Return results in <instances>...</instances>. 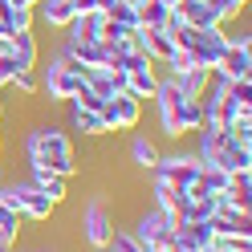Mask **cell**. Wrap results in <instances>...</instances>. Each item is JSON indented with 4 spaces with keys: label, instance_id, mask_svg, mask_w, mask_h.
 Listing matches in <instances>:
<instances>
[{
    "label": "cell",
    "instance_id": "2",
    "mask_svg": "<svg viewBox=\"0 0 252 252\" xmlns=\"http://www.w3.org/2000/svg\"><path fill=\"white\" fill-rule=\"evenodd\" d=\"M155 110H159V122H163V134L167 138H187L203 126V110L199 98H187V94L175 86V77H159L155 86Z\"/></svg>",
    "mask_w": 252,
    "mask_h": 252
},
{
    "label": "cell",
    "instance_id": "15",
    "mask_svg": "<svg viewBox=\"0 0 252 252\" xmlns=\"http://www.w3.org/2000/svg\"><path fill=\"white\" fill-rule=\"evenodd\" d=\"M212 228H208V220L203 224H195V220H175V244L171 248H187V252H203V248H212Z\"/></svg>",
    "mask_w": 252,
    "mask_h": 252
},
{
    "label": "cell",
    "instance_id": "7",
    "mask_svg": "<svg viewBox=\"0 0 252 252\" xmlns=\"http://www.w3.org/2000/svg\"><path fill=\"white\" fill-rule=\"evenodd\" d=\"M199 171H203V163L195 159V151H171V155H159V163H155V179L171 183L183 195L187 187H195Z\"/></svg>",
    "mask_w": 252,
    "mask_h": 252
},
{
    "label": "cell",
    "instance_id": "6",
    "mask_svg": "<svg viewBox=\"0 0 252 252\" xmlns=\"http://www.w3.org/2000/svg\"><path fill=\"white\" fill-rule=\"evenodd\" d=\"M212 73L224 77V82H252V33L248 29L228 33V53L220 57V65Z\"/></svg>",
    "mask_w": 252,
    "mask_h": 252
},
{
    "label": "cell",
    "instance_id": "9",
    "mask_svg": "<svg viewBox=\"0 0 252 252\" xmlns=\"http://www.w3.org/2000/svg\"><path fill=\"white\" fill-rule=\"evenodd\" d=\"M118 220H114V208H110L106 195H94L86 208H82V240L90 248H106V240L114 236Z\"/></svg>",
    "mask_w": 252,
    "mask_h": 252
},
{
    "label": "cell",
    "instance_id": "32",
    "mask_svg": "<svg viewBox=\"0 0 252 252\" xmlns=\"http://www.w3.org/2000/svg\"><path fill=\"white\" fill-rule=\"evenodd\" d=\"M163 4H167V8H175V4H179V0H163Z\"/></svg>",
    "mask_w": 252,
    "mask_h": 252
},
{
    "label": "cell",
    "instance_id": "17",
    "mask_svg": "<svg viewBox=\"0 0 252 252\" xmlns=\"http://www.w3.org/2000/svg\"><path fill=\"white\" fill-rule=\"evenodd\" d=\"M29 187H37L41 195H49L57 208L69 199V179H61V175H53V171H45V167H29V179H25Z\"/></svg>",
    "mask_w": 252,
    "mask_h": 252
},
{
    "label": "cell",
    "instance_id": "37",
    "mask_svg": "<svg viewBox=\"0 0 252 252\" xmlns=\"http://www.w3.org/2000/svg\"><path fill=\"white\" fill-rule=\"evenodd\" d=\"M171 252H187V248H171Z\"/></svg>",
    "mask_w": 252,
    "mask_h": 252
},
{
    "label": "cell",
    "instance_id": "14",
    "mask_svg": "<svg viewBox=\"0 0 252 252\" xmlns=\"http://www.w3.org/2000/svg\"><path fill=\"white\" fill-rule=\"evenodd\" d=\"M33 17L41 25H49L53 33H65L69 21L77 17V8H73V0H37L33 4Z\"/></svg>",
    "mask_w": 252,
    "mask_h": 252
},
{
    "label": "cell",
    "instance_id": "20",
    "mask_svg": "<svg viewBox=\"0 0 252 252\" xmlns=\"http://www.w3.org/2000/svg\"><path fill=\"white\" fill-rule=\"evenodd\" d=\"M159 143L155 138H147V134H134L130 138V163L138 167V171H155V163H159Z\"/></svg>",
    "mask_w": 252,
    "mask_h": 252
},
{
    "label": "cell",
    "instance_id": "38",
    "mask_svg": "<svg viewBox=\"0 0 252 252\" xmlns=\"http://www.w3.org/2000/svg\"><path fill=\"white\" fill-rule=\"evenodd\" d=\"M0 53H4V49H0Z\"/></svg>",
    "mask_w": 252,
    "mask_h": 252
},
{
    "label": "cell",
    "instance_id": "35",
    "mask_svg": "<svg viewBox=\"0 0 252 252\" xmlns=\"http://www.w3.org/2000/svg\"><path fill=\"white\" fill-rule=\"evenodd\" d=\"M0 118H4V102H0Z\"/></svg>",
    "mask_w": 252,
    "mask_h": 252
},
{
    "label": "cell",
    "instance_id": "36",
    "mask_svg": "<svg viewBox=\"0 0 252 252\" xmlns=\"http://www.w3.org/2000/svg\"><path fill=\"white\" fill-rule=\"evenodd\" d=\"M155 252H171V248H155Z\"/></svg>",
    "mask_w": 252,
    "mask_h": 252
},
{
    "label": "cell",
    "instance_id": "21",
    "mask_svg": "<svg viewBox=\"0 0 252 252\" xmlns=\"http://www.w3.org/2000/svg\"><path fill=\"white\" fill-rule=\"evenodd\" d=\"M171 21V8L163 0H143L138 4V29H163Z\"/></svg>",
    "mask_w": 252,
    "mask_h": 252
},
{
    "label": "cell",
    "instance_id": "5",
    "mask_svg": "<svg viewBox=\"0 0 252 252\" xmlns=\"http://www.w3.org/2000/svg\"><path fill=\"white\" fill-rule=\"evenodd\" d=\"M130 236H134V240L143 244L147 252H155V248H171V244H175V216L151 203V208L134 220Z\"/></svg>",
    "mask_w": 252,
    "mask_h": 252
},
{
    "label": "cell",
    "instance_id": "12",
    "mask_svg": "<svg viewBox=\"0 0 252 252\" xmlns=\"http://www.w3.org/2000/svg\"><path fill=\"white\" fill-rule=\"evenodd\" d=\"M17 216L21 220H29V224H49V220L57 216V203L49 199V195H41L37 187H21V203H17Z\"/></svg>",
    "mask_w": 252,
    "mask_h": 252
},
{
    "label": "cell",
    "instance_id": "27",
    "mask_svg": "<svg viewBox=\"0 0 252 252\" xmlns=\"http://www.w3.org/2000/svg\"><path fill=\"white\" fill-rule=\"evenodd\" d=\"M17 73H21V65H17L8 53H0V90H8V82H12Z\"/></svg>",
    "mask_w": 252,
    "mask_h": 252
},
{
    "label": "cell",
    "instance_id": "34",
    "mask_svg": "<svg viewBox=\"0 0 252 252\" xmlns=\"http://www.w3.org/2000/svg\"><path fill=\"white\" fill-rule=\"evenodd\" d=\"M37 252H57V248H37Z\"/></svg>",
    "mask_w": 252,
    "mask_h": 252
},
{
    "label": "cell",
    "instance_id": "22",
    "mask_svg": "<svg viewBox=\"0 0 252 252\" xmlns=\"http://www.w3.org/2000/svg\"><path fill=\"white\" fill-rule=\"evenodd\" d=\"M175 86L187 98H199V94L212 86V69H183V73H175Z\"/></svg>",
    "mask_w": 252,
    "mask_h": 252
},
{
    "label": "cell",
    "instance_id": "25",
    "mask_svg": "<svg viewBox=\"0 0 252 252\" xmlns=\"http://www.w3.org/2000/svg\"><path fill=\"white\" fill-rule=\"evenodd\" d=\"M106 252H147V248L130 236V228H114V236L106 240Z\"/></svg>",
    "mask_w": 252,
    "mask_h": 252
},
{
    "label": "cell",
    "instance_id": "28",
    "mask_svg": "<svg viewBox=\"0 0 252 252\" xmlns=\"http://www.w3.org/2000/svg\"><path fill=\"white\" fill-rule=\"evenodd\" d=\"M21 224H25V220L12 212V208H4V203H0V228H4V232H12V236H21Z\"/></svg>",
    "mask_w": 252,
    "mask_h": 252
},
{
    "label": "cell",
    "instance_id": "30",
    "mask_svg": "<svg viewBox=\"0 0 252 252\" xmlns=\"http://www.w3.org/2000/svg\"><path fill=\"white\" fill-rule=\"evenodd\" d=\"M0 163H4V130H0Z\"/></svg>",
    "mask_w": 252,
    "mask_h": 252
},
{
    "label": "cell",
    "instance_id": "31",
    "mask_svg": "<svg viewBox=\"0 0 252 252\" xmlns=\"http://www.w3.org/2000/svg\"><path fill=\"white\" fill-rule=\"evenodd\" d=\"M0 252H17V244H4V248H0Z\"/></svg>",
    "mask_w": 252,
    "mask_h": 252
},
{
    "label": "cell",
    "instance_id": "11",
    "mask_svg": "<svg viewBox=\"0 0 252 252\" xmlns=\"http://www.w3.org/2000/svg\"><path fill=\"white\" fill-rule=\"evenodd\" d=\"M61 53H65L77 69H114V61H110V49L102 41H77V45H61Z\"/></svg>",
    "mask_w": 252,
    "mask_h": 252
},
{
    "label": "cell",
    "instance_id": "19",
    "mask_svg": "<svg viewBox=\"0 0 252 252\" xmlns=\"http://www.w3.org/2000/svg\"><path fill=\"white\" fill-rule=\"evenodd\" d=\"M86 90H94L98 98H114V94H122V73L118 69H86Z\"/></svg>",
    "mask_w": 252,
    "mask_h": 252
},
{
    "label": "cell",
    "instance_id": "16",
    "mask_svg": "<svg viewBox=\"0 0 252 252\" xmlns=\"http://www.w3.org/2000/svg\"><path fill=\"white\" fill-rule=\"evenodd\" d=\"M65 130H77L82 138H102V134H110L102 110H77V106L65 110Z\"/></svg>",
    "mask_w": 252,
    "mask_h": 252
},
{
    "label": "cell",
    "instance_id": "13",
    "mask_svg": "<svg viewBox=\"0 0 252 252\" xmlns=\"http://www.w3.org/2000/svg\"><path fill=\"white\" fill-rule=\"evenodd\" d=\"M4 53L17 61L21 69H37L41 65V41H37V29H29V33H12Z\"/></svg>",
    "mask_w": 252,
    "mask_h": 252
},
{
    "label": "cell",
    "instance_id": "29",
    "mask_svg": "<svg viewBox=\"0 0 252 252\" xmlns=\"http://www.w3.org/2000/svg\"><path fill=\"white\" fill-rule=\"evenodd\" d=\"M232 4H236V8H240V12H244V8L252 4V0H232Z\"/></svg>",
    "mask_w": 252,
    "mask_h": 252
},
{
    "label": "cell",
    "instance_id": "24",
    "mask_svg": "<svg viewBox=\"0 0 252 252\" xmlns=\"http://www.w3.org/2000/svg\"><path fill=\"white\" fill-rule=\"evenodd\" d=\"M151 195H155V208H163V212H171V216H175V208H179V191H175L171 183L155 179V183H151Z\"/></svg>",
    "mask_w": 252,
    "mask_h": 252
},
{
    "label": "cell",
    "instance_id": "8",
    "mask_svg": "<svg viewBox=\"0 0 252 252\" xmlns=\"http://www.w3.org/2000/svg\"><path fill=\"white\" fill-rule=\"evenodd\" d=\"M114 69L122 73L126 94H134V98H155V86H159V65H155L151 57H143V53H126V57H118Z\"/></svg>",
    "mask_w": 252,
    "mask_h": 252
},
{
    "label": "cell",
    "instance_id": "3",
    "mask_svg": "<svg viewBox=\"0 0 252 252\" xmlns=\"http://www.w3.org/2000/svg\"><path fill=\"white\" fill-rule=\"evenodd\" d=\"M195 159L208 163V167H220L228 171V175H244L252 171V147H240L228 130H220V126H199L195 130Z\"/></svg>",
    "mask_w": 252,
    "mask_h": 252
},
{
    "label": "cell",
    "instance_id": "33",
    "mask_svg": "<svg viewBox=\"0 0 252 252\" xmlns=\"http://www.w3.org/2000/svg\"><path fill=\"white\" fill-rule=\"evenodd\" d=\"M126 4H134V8H138V4H143V0H126Z\"/></svg>",
    "mask_w": 252,
    "mask_h": 252
},
{
    "label": "cell",
    "instance_id": "1",
    "mask_svg": "<svg viewBox=\"0 0 252 252\" xmlns=\"http://www.w3.org/2000/svg\"><path fill=\"white\" fill-rule=\"evenodd\" d=\"M25 167H45L61 179H73L77 171V151L73 138L61 122H37L33 130L25 134Z\"/></svg>",
    "mask_w": 252,
    "mask_h": 252
},
{
    "label": "cell",
    "instance_id": "18",
    "mask_svg": "<svg viewBox=\"0 0 252 252\" xmlns=\"http://www.w3.org/2000/svg\"><path fill=\"white\" fill-rule=\"evenodd\" d=\"M175 12H179V21L187 29H212V25H220V12L212 8V0H179Z\"/></svg>",
    "mask_w": 252,
    "mask_h": 252
},
{
    "label": "cell",
    "instance_id": "26",
    "mask_svg": "<svg viewBox=\"0 0 252 252\" xmlns=\"http://www.w3.org/2000/svg\"><path fill=\"white\" fill-rule=\"evenodd\" d=\"M65 106H77V110H102V106H106V98H98L94 90H86V86H82V90H77Z\"/></svg>",
    "mask_w": 252,
    "mask_h": 252
},
{
    "label": "cell",
    "instance_id": "23",
    "mask_svg": "<svg viewBox=\"0 0 252 252\" xmlns=\"http://www.w3.org/2000/svg\"><path fill=\"white\" fill-rule=\"evenodd\" d=\"M8 94H12V98H25V102L41 98V86H37V69H21V73L8 82Z\"/></svg>",
    "mask_w": 252,
    "mask_h": 252
},
{
    "label": "cell",
    "instance_id": "10",
    "mask_svg": "<svg viewBox=\"0 0 252 252\" xmlns=\"http://www.w3.org/2000/svg\"><path fill=\"white\" fill-rule=\"evenodd\" d=\"M102 118H106V130L118 134V130H134L138 122H143V98H134V94H114V98H106L102 106Z\"/></svg>",
    "mask_w": 252,
    "mask_h": 252
},
{
    "label": "cell",
    "instance_id": "4",
    "mask_svg": "<svg viewBox=\"0 0 252 252\" xmlns=\"http://www.w3.org/2000/svg\"><path fill=\"white\" fill-rule=\"evenodd\" d=\"M37 86H41L45 98H49V106H61L86 86V69H77L73 61L57 49L49 57V65H37Z\"/></svg>",
    "mask_w": 252,
    "mask_h": 252
}]
</instances>
